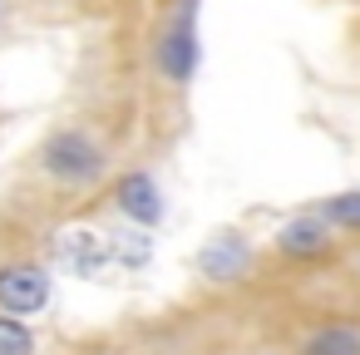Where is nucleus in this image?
<instances>
[{"label":"nucleus","instance_id":"423d86ee","mask_svg":"<svg viewBox=\"0 0 360 355\" xmlns=\"http://www.w3.org/2000/svg\"><path fill=\"white\" fill-rule=\"evenodd\" d=\"M301 355H360V335L345 330V325H326V330H316L306 340Z\"/></svg>","mask_w":360,"mask_h":355},{"label":"nucleus","instance_id":"7ed1b4c3","mask_svg":"<svg viewBox=\"0 0 360 355\" xmlns=\"http://www.w3.org/2000/svg\"><path fill=\"white\" fill-rule=\"evenodd\" d=\"M45 301H50V276L40 266L20 262L0 271V311L6 316H35Z\"/></svg>","mask_w":360,"mask_h":355},{"label":"nucleus","instance_id":"39448f33","mask_svg":"<svg viewBox=\"0 0 360 355\" xmlns=\"http://www.w3.org/2000/svg\"><path fill=\"white\" fill-rule=\"evenodd\" d=\"M276 247H281L286 257H321V252L330 247V237H326V222H321V217H296V222L281 227Z\"/></svg>","mask_w":360,"mask_h":355},{"label":"nucleus","instance_id":"20e7f679","mask_svg":"<svg viewBox=\"0 0 360 355\" xmlns=\"http://www.w3.org/2000/svg\"><path fill=\"white\" fill-rule=\"evenodd\" d=\"M119 212H124L129 222H143V227H153V222L163 217L158 183H153L148 173H129V178L119 183Z\"/></svg>","mask_w":360,"mask_h":355},{"label":"nucleus","instance_id":"f257e3e1","mask_svg":"<svg viewBox=\"0 0 360 355\" xmlns=\"http://www.w3.org/2000/svg\"><path fill=\"white\" fill-rule=\"evenodd\" d=\"M45 173L60 183H94L104 173V158L84 134H55L45 143Z\"/></svg>","mask_w":360,"mask_h":355},{"label":"nucleus","instance_id":"0eeeda50","mask_svg":"<svg viewBox=\"0 0 360 355\" xmlns=\"http://www.w3.org/2000/svg\"><path fill=\"white\" fill-rule=\"evenodd\" d=\"M0 355H35V335L20 316H0Z\"/></svg>","mask_w":360,"mask_h":355},{"label":"nucleus","instance_id":"f03ea898","mask_svg":"<svg viewBox=\"0 0 360 355\" xmlns=\"http://www.w3.org/2000/svg\"><path fill=\"white\" fill-rule=\"evenodd\" d=\"M158 70L173 79V84H188L198 75V35H193V0H183V15L178 25L163 30L158 40Z\"/></svg>","mask_w":360,"mask_h":355},{"label":"nucleus","instance_id":"6e6552de","mask_svg":"<svg viewBox=\"0 0 360 355\" xmlns=\"http://www.w3.org/2000/svg\"><path fill=\"white\" fill-rule=\"evenodd\" d=\"M321 222H340V227H360V193H340L326 202Z\"/></svg>","mask_w":360,"mask_h":355},{"label":"nucleus","instance_id":"1a4fd4ad","mask_svg":"<svg viewBox=\"0 0 360 355\" xmlns=\"http://www.w3.org/2000/svg\"><path fill=\"white\" fill-rule=\"evenodd\" d=\"M237 257H242V247H227V252H207V257H202V266H207V271H217V276H227V271L237 266Z\"/></svg>","mask_w":360,"mask_h":355}]
</instances>
